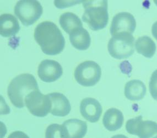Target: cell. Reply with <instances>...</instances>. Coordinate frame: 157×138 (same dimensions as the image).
Wrapping results in <instances>:
<instances>
[{"instance_id":"cell-1","label":"cell","mask_w":157,"mask_h":138,"mask_svg":"<svg viewBox=\"0 0 157 138\" xmlns=\"http://www.w3.org/2000/svg\"><path fill=\"white\" fill-rule=\"evenodd\" d=\"M34 39L42 52L48 55H56L63 52L65 40L56 25L50 21L41 22L34 31Z\"/></svg>"},{"instance_id":"cell-2","label":"cell","mask_w":157,"mask_h":138,"mask_svg":"<svg viewBox=\"0 0 157 138\" xmlns=\"http://www.w3.org/2000/svg\"><path fill=\"white\" fill-rule=\"evenodd\" d=\"M38 83L30 73H22L14 78L9 84L7 94L11 103L18 108L25 105V100L30 92L38 90Z\"/></svg>"},{"instance_id":"cell-3","label":"cell","mask_w":157,"mask_h":138,"mask_svg":"<svg viewBox=\"0 0 157 138\" xmlns=\"http://www.w3.org/2000/svg\"><path fill=\"white\" fill-rule=\"evenodd\" d=\"M82 20L93 30H103L108 23V1H83Z\"/></svg>"},{"instance_id":"cell-4","label":"cell","mask_w":157,"mask_h":138,"mask_svg":"<svg viewBox=\"0 0 157 138\" xmlns=\"http://www.w3.org/2000/svg\"><path fill=\"white\" fill-rule=\"evenodd\" d=\"M135 38L129 33L114 35L109 41L108 49L111 57L123 59L131 57L135 52Z\"/></svg>"},{"instance_id":"cell-5","label":"cell","mask_w":157,"mask_h":138,"mask_svg":"<svg viewBox=\"0 0 157 138\" xmlns=\"http://www.w3.org/2000/svg\"><path fill=\"white\" fill-rule=\"evenodd\" d=\"M14 14L23 25L29 26L40 18L43 12L40 3L36 0H21L14 7Z\"/></svg>"},{"instance_id":"cell-6","label":"cell","mask_w":157,"mask_h":138,"mask_svg":"<svg viewBox=\"0 0 157 138\" xmlns=\"http://www.w3.org/2000/svg\"><path fill=\"white\" fill-rule=\"evenodd\" d=\"M75 78L83 86H93L99 81L101 70L99 64L94 61H86L76 68Z\"/></svg>"},{"instance_id":"cell-7","label":"cell","mask_w":157,"mask_h":138,"mask_svg":"<svg viewBox=\"0 0 157 138\" xmlns=\"http://www.w3.org/2000/svg\"><path fill=\"white\" fill-rule=\"evenodd\" d=\"M25 103L30 113L38 117L46 116L52 107L48 95H43L39 89L30 92L25 98Z\"/></svg>"},{"instance_id":"cell-8","label":"cell","mask_w":157,"mask_h":138,"mask_svg":"<svg viewBox=\"0 0 157 138\" xmlns=\"http://www.w3.org/2000/svg\"><path fill=\"white\" fill-rule=\"evenodd\" d=\"M126 130L139 138H150L157 134V123L152 120L143 121L142 116H139L127 120Z\"/></svg>"},{"instance_id":"cell-9","label":"cell","mask_w":157,"mask_h":138,"mask_svg":"<svg viewBox=\"0 0 157 138\" xmlns=\"http://www.w3.org/2000/svg\"><path fill=\"white\" fill-rule=\"evenodd\" d=\"M136 27L135 18L128 12H120L113 17L110 27L112 36L120 33L132 34Z\"/></svg>"},{"instance_id":"cell-10","label":"cell","mask_w":157,"mask_h":138,"mask_svg":"<svg viewBox=\"0 0 157 138\" xmlns=\"http://www.w3.org/2000/svg\"><path fill=\"white\" fill-rule=\"evenodd\" d=\"M63 74V69L60 63L53 60H44L38 67L39 78L45 82H53L60 79Z\"/></svg>"},{"instance_id":"cell-11","label":"cell","mask_w":157,"mask_h":138,"mask_svg":"<svg viewBox=\"0 0 157 138\" xmlns=\"http://www.w3.org/2000/svg\"><path fill=\"white\" fill-rule=\"evenodd\" d=\"M103 108L98 101L93 98H86L80 104V112L84 119L91 123L97 122L102 114Z\"/></svg>"},{"instance_id":"cell-12","label":"cell","mask_w":157,"mask_h":138,"mask_svg":"<svg viewBox=\"0 0 157 138\" xmlns=\"http://www.w3.org/2000/svg\"><path fill=\"white\" fill-rule=\"evenodd\" d=\"M48 95L52 104L50 113L55 116H65L70 113V103L65 95L59 92H54Z\"/></svg>"},{"instance_id":"cell-13","label":"cell","mask_w":157,"mask_h":138,"mask_svg":"<svg viewBox=\"0 0 157 138\" xmlns=\"http://www.w3.org/2000/svg\"><path fill=\"white\" fill-rule=\"evenodd\" d=\"M20 26L18 19L11 14H2L0 16V34L3 37H11L19 32Z\"/></svg>"},{"instance_id":"cell-14","label":"cell","mask_w":157,"mask_h":138,"mask_svg":"<svg viewBox=\"0 0 157 138\" xmlns=\"http://www.w3.org/2000/svg\"><path fill=\"white\" fill-rule=\"evenodd\" d=\"M62 125L67 138H83L87 132V123L80 119H68Z\"/></svg>"},{"instance_id":"cell-15","label":"cell","mask_w":157,"mask_h":138,"mask_svg":"<svg viewBox=\"0 0 157 138\" xmlns=\"http://www.w3.org/2000/svg\"><path fill=\"white\" fill-rule=\"evenodd\" d=\"M124 117L122 112L118 109L111 108L106 111L103 116V123L109 131L114 132L122 127Z\"/></svg>"},{"instance_id":"cell-16","label":"cell","mask_w":157,"mask_h":138,"mask_svg":"<svg viewBox=\"0 0 157 138\" xmlns=\"http://www.w3.org/2000/svg\"><path fill=\"white\" fill-rule=\"evenodd\" d=\"M70 35L71 43L79 50H86L90 48L91 38L90 33L83 27L73 30Z\"/></svg>"},{"instance_id":"cell-17","label":"cell","mask_w":157,"mask_h":138,"mask_svg":"<svg viewBox=\"0 0 157 138\" xmlns=\"http://www.w3.org/2000/svg\"><path fill=\"white\" fill-rule=\"evenodd\" d=\"M146 92V85L140 80H132L125 85V97L129 100H141L145 96Z\"/></svg>"},{"instance_id":"cell-18","label":"cell","mask_w":157,"mask_h":138,"mask_svg":"<svg viewBox=\"0 0 157 138\" xmlns=\"http://www.w3.org/2000/svg\"><path fill=\"white\" fill-rule=\"evenodd\" d=\"M135 48L138 53L148 59L154 56L157 49L155 41L146 35L137 39L136 41Z\"/></svg>"},{"instance_id":"cell-19","label":"cell","mask_w":157,"mask_h":138,"mask_svg":"<svg viewBox=\"0 0 157 138\" xmlns=\"http://www.w3.org/2000/svg\"><path fill=\"white\" fill-rule=\"evenodd\" d=\"M59 23L63 30L69 34L77 28L83 27L81 19L76 14L72 12H66L61 14Z\"/></svg>"},{"instance_id":"cell-20","label":"cell","mask_w":157,"mask_h":138,"mask_svg":"<svg viewBox=\"0 0 157 138\" xmlns=\"http://www.w3.org/2000/svg\"><path fill=\"white\" fill-rule=\"evenodd\" d=\"M45 138H67L63 125L52 124L46 128Z\"/></svg>"},{"instance_id":"cell-21","label":"cell","mask_w":157,"mask_h":138,"mask_svg":"<svg viewBox=\"0 0 157 138\" xmlns=\"http://www.w3.org/2000/svg\"><path fill=\"white\" fill-rule=\"evenodd\" d=\"M149 89L152 97L157 101V70L152 73L149 81Z\"/></svg>"},{"instance_id":"cell-22","label":"cell","mask_w":157,"mask_h":138,"mask_svg":"<svg viewBox=\"0 0 157 138\" xmlns=\"http://www.w3.org/2000/svg\"><path fill=\"white\" fill-rule=\"evenodd\" d=\"M81 1H55L54 4L55 6L57 7V8H66V7H70V6H72L73 5H76L77 3H81Z\"/></svg>"},{"instance_id":"cell-23","label":"cell","mask_w":157,"mask_h":138,"mask_svg":"<svg viewBox=\"0 0 157 138\" xmlns=\"http://www.w3.org/2000/svg\"><path fill=\"white\" fill-rule=\"evenodd\" d=\"M8 138H30L23 132L16 131L10 134Z\"/></svg>"},{"instance_id":"cell-24","label":"cell","mask_w":157,"mask_h":138,"mask_svg":"<svg viewBox=\"0 0 157 138\" xmlns=\"http://www.w3.org/2000/svg\"><path fill=\"white\" fill-rule=\"evenodd\" d=\"M152 33L153 36L157 40V21L152 26Z\"/></svg>"},{"instance_id":"cell-25","label":"cell","mask_w":157,"mask_h":138,"mask_svg":"<svg viewBox=\"0 0 157 138\" xmlns=\"http://www.w3.org/2000/svg\"><path fill=\"white\" fill-rule=\"evenodd\" d=\"M111 138H128L126 136L122 134H119V135H116V136H112Z\"/></svg>"},{"instance_id":"cell-26","label":"cell","mask_w":157,"mask_h":138,"mask_svg":"<svg viewBox=\"0 0 157 138\" xmlns=\"http://www.w3.org/2000/svg\"><path fill=\"white\" fill-rule=\"evenodd\" d=\"M152 138H157V136H155V137H153Z\"/></svg>"}]
</instances>
